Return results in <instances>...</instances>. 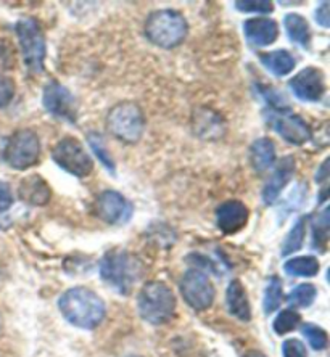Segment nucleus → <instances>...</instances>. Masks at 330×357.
I'll return each mask as SVG.
<instances>
[{"label": "nucleus", "mask_w": 330, "mask_h": 357, "mask_svg": "<svg viewBox=\"0 0 330 357\" xmlns=\"http://www.w3.org/2000/svg\"><path fill=\"white\" fill-rule=\"evenodd\" d=\"M59 309L68 324L82 330H93L105 319L103 299L84 287H75L63 293Z\"/></svg>", "instance_id": "nucleus-1"}, {"label": "nucleus", "mask_w": 330, "mask_h": 357, "mask_svg": "<svg viewBox=\"0 0 330 357\" xmlns=\"http://www.w3.org/2000/svg\"><path fill=\"white\" fill-rule=\"evenodd\" d=\"M144 264L129 251H108L100 262V277L119 295H129L144 277Z\"/></svg>", "instance_id": "nucleus-2"}, {"label": "nucleus", "mask_w": 330, "mask_h": 357, "mask_svg": "<svg viewBox=\"0 0 330 357\" xmlns=\"http://www.w3.org/2000/svg\"><path fill=\"white\" fill-rule=\"evenodd\" d=\"M188 24L184 15L172 8L156 10L145 21V36L160 49H176L186 40Z\"/></svg>", "instance_id": "nucleus-3"}, {"label": "nucleus", "mask_w": 330, "mask_h": 357, "mask_svg": "<svg viewBox=\"0 0 330 357\" xmlns=\"http://www.w3.org/2000/svg\"><path fill=\"white\" fill-rule=\"evenodd\" d=\"M176 296L163 282L145 283L137 296L140 317L151 325H165L176 314Z\"/></svg>", "instance_id": "nucleus-4"}, {"label": "nucleus", "mask_w": 330, "mask_h": 357, "mask_svg": "<svg viewBox=\"0 0 330 357\" xmlns=\"http://www.w3.org/2000/svg\"><path fill=\"white\" fill-rule=\"evenodd\" d=\"M17 31L21 55L26 68H28L29 75L39 76L44 73V61H45V36L42 31L38 20L26 17L17 21L15 24Z\"/></svg>", "instance_id": "nucleus-5"}, {"label": "nucleus", "mask_w": 330, "mask_h": 357, "mask_svg": "<svg viewBox=\"0 0 330 357\" xmlns=\"http://www.w3.org/2000/svg\"><path fill=\"white\" fill-rule=\"evenodd\" d=\"M108 132L124 144H137L145 130L142 108L134 102H119L108 112Z\"/></svg>", "instance_id": "nucleus-6"}, {"label": "nucleus", "mask_w": 330, "mask_h": 357, "mask_svg": "<svg viewBox=\"0 0 330 357\" xmlns=\"http://www.w3.org/2000/svg\"><path fill=\"white\" fill-rule=\"evenodd\" d=\"M40 142L33 129H18L7 140L3 160L17 171H26L39 161Z\"/></svg>", "instance_id": "nucleus-7"}, {"label": "nucleus", "mask_w": 330, "mask_h": 357, "mask_svg": "<svg viewBox=\"0 0 330 357\" xmlns=\"http://www.w3.org/2000/svg\"><path fill=\"white\" fill-rule=\"evenodd\" d=\"M52 160L68 174L77 178L87 177L93 171V161L80 140L61 139L52 150Z\"/></svg>", "instance_id": "nucleus-8"}, {"label": "nucleus", "mask_w": 330, "mask_h": 357, "mask_svg": "<svg viewBox=\"0 0 330 357\" xmlns=\"http://www.w3.org/2000/svg\"><path fill=\"white\" fill-rule=\"evenodd\" d=\"M181 293L184 301L195 311H207L214 301L213 283L200 269L186 272L181 280Z\"/></svg>", "instance_id": "nucleus-9"}, {"label": "nucleus", "mask_w": 330, "mask_h": 357, "mask_svg": "<svg viewBox=\"0 0 330 357\" xmlns=\"http://www.w3.org/2000/svg\"><path fill=\"white\" fill-rule=\"evenodd\" d=\"M42 105L47 113L75 124L77 119V102L73 93L59 81L45 84L42 92Z\"/></svg>", "instance_id": "nucleus-10"}, {"label": "nucleus", "mask_w": 330, "mask_h": 357, "mask_svg": "<svg viewBox=\"0 0 330 357\" xmlns=\"http://www.w3.org/2000/svg\"><path fill=\"white\" fill-rule=\"evenodd\" d=\"M96 213L103 222L123 225L129 222L134 214V206L128 198L117 190H105L96 202Z\"/></svg>", "instance_id": "nucleus-11"}, {"label": "nucleus", "mask_w": 330, "mask_h": 357, "mask_svg": "<svg viewBox=\"0 0 330 357\" xmlns=\"http://www.w3.org/2000/svg\"><path fill=\"white\" fill-rule=\"evenodd\" d=\"M293 96L303 102H319L326 93V77L319 68L308 66L289 81Z\"/></svg>", "instance_id": "nucleus-12"}, {"label": "nucleus", "mask_w": 330, "mask_h": 357, "mask_svg": "<svg viewBox=\"0 0 330 357\" xmlns=\"http://www.w3.org/2000/svg\"><path fill=\"white\" fill-rule=\"evenodd\" d=\"M271 128L292 145H303L311 139V129L306 121L290 112L276 113L269 118Z\"/></svg>", "instance_id": "nucleus-13"}, {"label": "nucleus", "mask_w": 330, "mask_h": 357, "mask_svg": "<svg viewBox=\"0 0 330 357\" xmlns=\"http://www.w3.org/2000/svg\"><path fill=\"white\" fill-rule=\"evenodd\" d=\"M295 158L293 156H284L277 162L274 172H272L268 182L264 183L263 193H261V198H263V203L272 206L277 199H279L280 193L284 192L287 183L292 181L293 174H295Z\"/></svg>", "instance_id": "nucleus-14"}, {"label": "nucleus", "mask_w": 330, "mask_h": 357, "mask_svg": "<svg viewBox=\"0 0 330 357\" xmlns=\"http://www.w3.org/2000/svg\"><path fill=\"white\" fill-rule=\"evenodd\" d=\"M248 208L239 199H229L219 204L216 209V225L223 234L234 235L248 222Z\"/></svg>", "instance_id": "nucleus-15"}, {"label": "nucleus", "mask_w": 330, "mask_h": 357, "mask_svg": "<svg viewBox=\"0 0 330 357\" xmlns=\"http://www.w3.org/2000/svg\"><path fill=\"white\" fill-rule=\"evenodd\" d=\"M243 33L251 47H268L279 38V26L271 18H250L245 21Z\"/></svg>", "instance_id": "nucleus-16"}, {"label": "nucleus", "mask_w": 330, "mask_h": 357, "mask_svg": "<svg viewBox=\"0 0 330 357\" xmlns=\"http://www.w3.org/2000/svg\"><path fill=\"white\" fill-rule=\"evenodd\" d=\"M18 193L20 198L31 206H44L52 197L49 183L38 174L23 178L20 183Z\"/></svg>", "instance_id": "nucleus-17"}, {"label": "nucleus", "mask_w": 330, "mask_h": 357, "mask_svg": "<svg viewBox=\"0 0 330 357\" xmlns=\"http://www.w3.org/2000/svg\"><path fill=\"white\" fill-rule=\"evenodd\" d=\"M226 304H227L229 312L232 314L235 319L242 320V322H250L251 309H250L248 296L243 285L239 280H232L229 283L227 291H226Z\"/></svg>", "instance_id": "nucleus-18"}, {"label": "nucleus", "mask_w": 330, "mask_h": 357, "mask_svg": "<svg viewBox=\"0 0 330 357\" xmlns=\"http://www.w3.org/2000/svg\"><path fill=\"white\" fill-rule=\"evenodd\" d=\"M276 145L274 142L268 137L258 139L253 142L250 149V161H251V167L256 172H266L269 167L274 166L276 162Z\"/></svg>", "instance_id": "nucleus-19"}, {"label": "nucleus", "mask_w": 330, "mask_h": 357, "mask_svg": "<svg viewBox=\"0 0 330 357\" xmlns=\"http://www.w3.org/2000/svg\"><path fill=\"white\" fill-rule=\"evenodd\" d=\"M260 60L263 63L266 70H269L274 76H287L295 70L297 61L293 59L290 52L284 49L266 52V54L260 55Z\"/></svg>", "instance_id": "nucleus-20"}, {"label": "nucleus", "mask_w": 330, "mask_h": 357, "mask_svg": "<svg viewBox=\"0 0 330 357\" xmlns=\"http://www.w3.org/2000/svg\"><path fill=\"white\" fill-rule=\"evenodd\" d=\"M284 24H285L287 34H289V39L292 42H295V44L301 47L310 45L311 31L305 17H301V15L298 13H289L285 15Z\"/></svg>", "instance_id": "nucleus-21"}, {"label": "nucleus", "mask_w": 330, "mask_h": 357, "mask_svg": "<svg viewBox=\"0 0 330 357\" xmlns=\"http://www.w3.org/2000/svg\"><path fill=\"white\" fill-rule=\"evenodd\" d=\"M319 261L314 256H298L284 264L287 275L292 277H314L319 274Z\"/></svg>", "instance_id": "nucleus-22"}, {"label": "nucleus", "mask_w": 330, "mask_h": 357, "mask_svg": "<svg viewBox=\"0 0 330 357\" xmlns=\"http://www.w3.org/2000/svg\"><path fill=\"white\" fill-rule=\"evenodd\" d=\"M313 222V248L319 251H326L329 238V208L317 213V216L311 219Z\"/></svg>", "instance_id": "nucleus-23"}, {"label": "nucleus", "mask_w": 330, "mask_h": 357, "mask_svg": "<svg viewBox=\"0 0 330 357\" xmlns=\"http://www.w3.org/2000/svg\"><path fill=\"white\" fill-rule=\"evenodd\" d=\"M87 142L89 145H91V149L93 150V153H96L98 161L103 165L105 169H107L110 174L113 176L117 174V166H114V161L112 158V155H110L107 145H105V140L102 139V135L98 132H89Z\"/></svg>", "instance_id": "nucleus-24"}, {"label": "nucleus", "mask_w": 330, "mask_h": 357, "mask_svg": "<svg viewBox=\"0 0 330 357\" xmlns=\"http://www.w3.org/2000/svg\"><path fill=\"white\" fill-rule=\"evenodd\" d=\"M316 296V287L311 285V283H301V285L293 288L285 299L292 307H310Z\"/></svg>", "instance_id": "nucleus-25"}, {"label": "nucleus", "mask_w": 330, "mask_h": 357, "mask_svg": "<svg viewBox=\"0 0 330 357\" xmlns=\"http://www.w3.org/2000/svg\"><path fill=\"white\" fill-rule=\"evenodd\" d=\"M305 227H306L305 219H298L297 222L293 224L292 230L284 240V245H282V256H290L292 253H297L298 250H301L303 241H305V234H306Z\"/></svg>", "instance_id": "nucleus-26"}, {"label": "nucleus", "mask_w": 330, "mask_h": 357, "mask_svg": "<svg viewBox=\"0 0 330 357\" xmlns=\"http://www.w3.org/2000/svg\"><path fill=\"white\" fill-rule=\"evenodd\" d=\"M282 303V282L280 278L271 277L268 282V287L264 290V299H263V311L266 314H272L277 311Z\"/></svg>", "instance_id": "nucleus-27"}, {"label": "nucleus", "mask_w": 330, "mask_h": 357, "mask_svg": "<svg viewBox=\"0 0 330 357\" xmlns=\"http://www.w3.org/2000/svg\"><path fill=\"white\" fill-rule=\"evenodd\" d=\"M300 320L301 317L297 311H293V309H285V311L279 312V316L276 317L272 327H274V332L277 335H285L293 332V330L300 325Z\"/></svg>", "instance_id": "nucleus-28"}, {"label": "nucleus", "mask_w": 330, "mask_h": 357, "mask_svg": "<svg viewBox=\"0 0 330 357\" xmlns=\"http://www.w3.org/2000/svg\"><path fill=\"white\" fill-rule=\"evenodd\" d=\"M301 333H303V337L308 340V343H310L313 349L322 351L327 348L329 337L324 328L317 327V325H314V324H305L301 327Z\"/></svg>", "instance_id": "nucleus-29"}, {"label": "nucleus", "mask_w": 330, "mask_h": 357, "mask_svg": "<svg viewBox=\"0 0 330 357\" xmlns=\"http://www.w3.org/2000/svg\"><path fill=\"white\" fill-rule=\"evenodd\" d=\"M13 195L10 192V185L5 182H0V229H7L10 225V219L5 216V213L12 208Z\"/></svg>", "instance_id": "nucleus-30"}, {"label": "nucleus", "mask_w": 330, "mask_h": 357, "mask_svg": "<svg viewBox=\"0 0 330 357\" xmlns=\"http://www.w3.org/2000/svg\"><path fill=\"white\" fill-rule=\"evenodd\" d=\"M15 49L8 39L0 38V70H12L15 66Z\"/></svg>", "instance_id": "nucleus-31"}, {"label": "nucleus", "mask_w": 330, "mask_h": 357, "mask_svg": "<svg viewBox=\"0 0 330 357\" xmlns=\"http://www.w3.org/2000/svg\"><path fill=\"white\" fill-rule=\"evenodd\" d=\"M15 81L10 76L0 75V108H5L15 97Z\"/></svg>", "instance_id": "nucleus-32"}, {"label": "nucleus", "mask_w": 330, "mask_h": 357, "mask_svg": "<svg viewBox=\"0 0 330 357\" xmlns=\"http://www.w3.org/2000/svg\"><path fill=\"white\" fill-rule=\"evenodd\" d=\"M235 7H237L239 12L245 13H271L274 7H272L271 2H266V0H261V2H248V0H242V2H235Z\"/></svg>", "instance_id": "nucleus-33"}, {"label": "nucleus", "mask_w": 330, "mask_h": 357, "mask_svg": "<svg viewBox=\"0 0 330 357\" xmlns=\"http://www.w3.org/2000/svg\"><path fill=\"white\" fill-rule=\"evenodd\" d=\"M282 354L284 357H308L305 344L300 340H287L282 346Z\"/></svg>", "instance_id": "nucleus-34"}, {"label": "nucleus", "mask_w": 330, "mask_h": 357, "mask_svg": "<svg viewBox=\"0 0 330 357\" xmlns=\"http://www.w3.org/2000/svg\"><path fill=\"white\" fill-rule=\"evenodd\" d=\"M316 21L322 28H329L330 26V17H329V2H321L316 8Z\"/></svg>", "instance_id": "nucleus-35"}, {"label": "nucleus", "mask_w": 330, "mask_h": 357, "mask_svg": "<svg viewBox=\"0 0 330 357\" xmlns=\"http://www.w3.org/2000/svg\"><path fill=\"white\" fill-rule=\"evenodd\" d=\"M329 177V160H326L322 162V166L319 167V171L316 172V182L322 183L324 181H327Z\"/></svg>", "instance_id": "nucleus-36"}, {"label": "nucleus", "mask_w": 330, "mask_h": 357, "mask_svg": "<svg viewBox=\"0 0 330 357\" xmlns=\"http://www.w3.org/2000/svg\"><path fill=\"white\" fill-rule=\"evenodd\" d=\"M243 357H266L263 353H260V351H248V353H245Z\"/></svg>", "instance_id": "nucleus-37"}, {"label": "nucleus", "mask_w": 330, "mask_h": 357, "mask_svg": "<svg viewBox=\"0 0 330 357\" xmlns=\"http://www.w3.org/2000/svg\"><path fill=\"white\" fill-rule=\"evenodd\" d=\"M129 357H137V356H129Z\"/></svg>", "instance_id": "nucleus-38"}]
</instances>
